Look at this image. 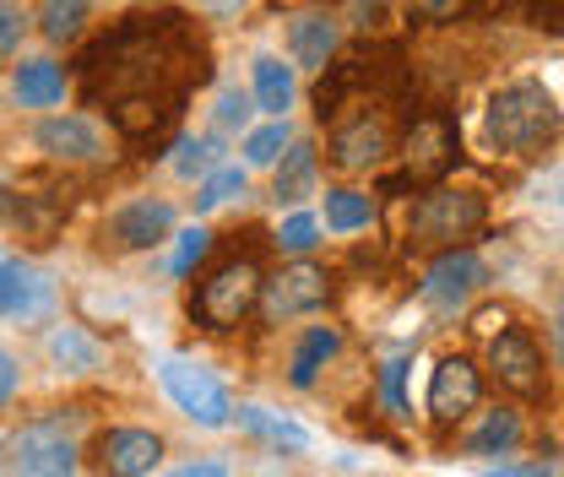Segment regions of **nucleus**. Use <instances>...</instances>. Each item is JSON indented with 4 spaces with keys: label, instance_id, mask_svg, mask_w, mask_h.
Instances as JSON below:
<instances>
[{
    "label": "nucleus",
    "instance_id": "20e7f679",
    "mask_svg": "<svg viewBox=\"0 0 564 477\" xmlns=\"http://www.w3.org/2000/svg\"><path fill=\"white\" fill-rule=\"evenodd\" d=\"M256 304H261V267H256L250 256H234V261H223V267L196 288L191 315H196L207 332H234Z\"/></svg>",
    "mask_w": 564,
    "mask_h": 477
},
{
    "label": "nucleus",
    "instance_id": "4c0bfd02",
    "mask_svg": "<svg viewBox=\"0 0 564 477\" xmlns=\"http://www.w3.org/2000/svg\"><path fill=\"white\" fill-rule=\"evenodd\" d=\"M484 477H554V467L549 462H532V467H494Z\"/></svg>",
    "mask_w": 564,
    "mask_h": 477
},
{
    "label": "nucleus",
    "instance_id": "e433bc0d",
    "mask_svg": "<svg viewBox=\"0 0 564 477\" xmlns=\"http://www.w3.org/2000/svg\"><path fill=\"white\" fill-rule=\"evenodd\" d=\"M17 391H22V364H17V353L0 347V408H11Z\"/></svg>",
    "mask_w": 564,
    "mask_h": 477
},
{
    "label": "nucleus",
    "instance_id": "ddd939ff",
    "mask_svg": "<svg viewBox=\"0 0 564 477\" xmlns=\"http://www.w3.org/2000/svg\"><path fill=\"white\" fill-rule=\"evenodd\" d=\"M332 299V277L310 261L288 267L282 277L261 282V304H267V321H293V315H315L321 304Z\"/></svg>",
    "mask_w": 564,
    "mask_h": 477
},
{
    "label": "nucleus",
    "instance_id": "c756f323",
    "mask_svg": "<svg viewBox=\"0 0 564 477\" xmlns=\"http://www.w3.org/2000/svg\"><path fill=\"white\" fill-rule=\"evenodd\" d=\"M278 245L288 256H310V250L321 245V217H315V212H293L278 228Z\"/></svg>",
    "mask_w": 564,
    "mask_h": 477
},
{
    "label": "nucleus",
    "instance_id": "f257e3e1",
    "mask_svg": "<svg viewBox=\"0 0 564 477\" xmlns=\"http://www.w3.org/2000/svg\"><path fill=\"white\" fill-rule=\"evenodd\" d=\"M82 82L120 137L163 141L185 115V98L207 82V44L180 11H131L93 44Z\"/></svg>",
    "mask_w": 564,
    "mask_h": 477
},
{
    "label": "nucleus",
    "instance_id": "0eeeda50",
    "mask_svg": "<svg viewBox=\"0 0 564 477\" xmlns=\"http://www.w3.org/2000/svg\"><path fill=\"white\" fill-rule=\"evenodd\" d=\"M489 369H494V380H499L510 397H521V402H538V397L549 391L543 347L532 342V332H521V326H499L489 337Z\"/></svg>",
    "mask_w": 564,
    "mask_h": 477
},
{
    "label": "nucleus",
    "instance_id": "393cba45",
    "mask_svg": "<svg viewBox=\"0 0 564 477\" xmlns=\"http://www.w3.org/2000/svg\"><path fill=\"white\" fill-rule=\"evenodd\" d=\"M369 223H375V202H369L364 191H352V185L326 191V228H332V234H358V228H369Z\"/></svg>",
    "mask_w": 564,
    "mask_h": 477
},
{
    "label": "nucleus",
    "instance_id": "cd10ccee",
    "mask_svg": "<svg viewBox=\"0 0 564 477\" xmlns=\"http://www.w3.org/2000/svg\"><path fill=\"white\" fill-rule=\"evenodd\" d=\"M234 196H245V169H234V163H217L207 180L196 185V212H212V206L234 202Z\"/></svg>",
    "mask_w": 564,
    "mask_h": 477
},
{
    "label": "nucleus",
    "instance_id": "f3484780",
    "mask_svg": "<svg viewBox=\"0 0 564 477\" xmlns=\"http://www.w3.org/2000/svg\"><path fill=\"white\" fill-rule=\"evenodd\" d=\"M50 304V282L33 272L28 261H0V321L39 315Z\"/></svg>",
    "mask_w": 564,
    "mask_h": 477
},
{
    "label": "nucleus",
    "instance_id": "7c9ffc66",
    "mask_svg": "<svg viewBox=\"0 0 564 477\" xmlns=\"http://www.w3.org/2000/svg\"><path fill=\"white\" fill-rule=\"evenodd\" d=\"M402 6H408V17H413V22L440 28V22H462L478 0H402Z\"/></svg>",
    "mask_w": 564,
    "mask_h": 477
},
{
    "label": "nucleus",
    "instance_id": "bb28decb",
    "mask_svg": "<svg viewBox=\"0 0 564 477\" xmlns=\"http://www.w3.org/2000/svg\"><path fill=\"white\" fill-rule=\"evenodd\" d=\"M217 152H223V147H217L212 137H185L180 147H174V174H180V180H196V174L207 180L212 169L223 163Z\"/></svg>",
    "mask_w": 564,
    "mask_h": 477
},
{
    "label": "nucleus",
    "instance_id": "dca6fc26",
    "mask_svg": "<svg viewBox=\"0 0 564 477\" xmlns=\"http://www.w3.org/2000/svg\"><path fill=\"white\" fill-rule=\"evenodd\" d=\"M337 44H343V33H337V22L326 11H310V17H299L288 28V50H293V61L304 71H326L337 61Z\"/></svg>",
    "mask_w": 564,
    "mask_h": 477
},
{
    "label": "nucleus",
    "instance_id": "412c9836",
    "mask_svg": "<svg viewBox=\"0 0 564 477\" xmlns=\"http://www.w3.org/2000/svg\"><path fill=\"white\" fill-rule=\"evenodd\" d=\"M310 185H315V147H310V141H288V152L278 158L272 196H278V202H304Z\"/></svg>",
    "mask_w": 564,
    "mask_h": 477
},
{
    "label": "nucleus",
    "instance_id": "6ab92c4d",
    "mask_svg": "<svg viewBox=\"0 0 564 477\" xmlns=\"http://www.w3.org/2000/svg\"><path fill=\"white\" fill-rule=\"evenodd\" d=\"M11 87H17L22 109H55L66 98V71L55 61H22L11 71Z\"/></svg>",
    "mask_w": 564,
    "mask_h": 477
},
{
    "label": "nucleus",
    "instance_id": "c9c22d12",
    "mask_svg": "<svg viewBox=\"0 0 564 477\" xmlns=\"http://www.w3.org/2000/svg\"><path fill=\"white\" fill-rule=\"evenodd\" d=\"M245 120H250V98L228 87V93L217 98V126H223V131H234V126H245Z\"/></svg>",
    "mask_w": 564,
    "mask_h": 477
},
{
    "label": "nucleus",
    "instance_id": "f704fd0d",
    "mask_svg": "<svg viewBox=\"0 0 564 477\" xmlns=\"http://www.w3.org/2000/svg\"><path fill=\"white\" fill-rule=\"evenodd\" d=\"M543 33H564V0H516Z\"/></svg>",
    "mask_w": 564,
    "mask_h": 477
},
{
    "label": "nucleus",
    "instance_id": "b1692460",
    "mask_svg": "<svg viewBox=\"0 0 564 477\" xmlns=\"http://www.w3.org/2000/svg\"><path fill=\"white\" fill-rule=\"evenodd\" d=\"M87 17H93V0H44L39 6V33L50 44H76L87 33Z\"/></svg>",
    "mask_w": 564,
    "mask_h": 477
},
{
    "label": "nucleus",
    "instance_id": "2f4dec72",
    "mask_svg": "<svg viewBox=\"0 0 564 477\" xmlns=\"http://www.w3.org/2000/svg\"><path fill=\"white\" fill-rule=\"evenodd\" d=\"M207 250H212V234H207V228H185V234H180V250H174V261H169V272H174V277H191V272H196V261H202Z\"/></svg>",
    "mask_w": 564,
    "mask_h": 477
},
{
    "label": "nucleus",
    "instance_id": "a19ab883",
    "mask_svg": "<svg viewBox=\"0 0 564 477\" xmlns=\"http://www.w3.org/2000/svg\"><path fill=\"white\" fill-rule=\"evenodd\" d=\"M560 353H564V293H560Z\"/></svg>",
    "mask_w": 564,
    "mask_h": 477
},
{
    "label": "nucleus",
    "instance_id": "423d86ee",
    "mask_svg": "<svg viewBox=\"0 0 564 477\" xmlns=\"http://www.w3.org/2000/svg\"><path fill=\"white\" fill-rule=\"evenodd\" d=\"M6 477H76V440L66 423L44 418L11 434L6 445Z\"/></svg>",
    "mask_w": 564,
    "mask_h": 477
},
{
    "label": "nucleus",
    "instance_id": "f03ea898",
    "mask_svg": "<svg viewBox=\"0 0 564 477\" xmlns=\"http://www.w3.org/2000/svg\"><path fill=\"white\" fill-rule=\"evenodd\" d=\"M560 126H564L560 98H554L543 82H532V76L505 82L489 98V141L499 152H510V158L543 152L549 141L560 137Z\"/></svg>",
    "mask_w": 564,
    "mask_h": 477
},
{
    "label": "nucleus",
    "instance_id": "9d476101",
    "mask_svg": "<svg viewBox=\"0 0 564 477\" xmlns=\"http://www.w3.org/2000/svg\"><path fill=\"white\" fill-rule=\"evenodd\" d=\"M386 152H391V120H386V109L358 104L352 120H337V131H332V163L337 169H348V174L375 169Z\"/></svg>",
    "mask_w": 564,
    "mask_h": 477
},
{
    "label": "nucleus",
    "instance_id": "1a4fd4ad",
    "mask_svg": "<svg viewBox=\"0 0 564 477\" xmlns=\"http://www.w3.org/2000/svg\"><path fill=\"white\" fill-rule=\"evenodd\" d=\"M158 462H163V440L152 429H137V423L104 429L93 440V467H98V477H147Z\"/></svg>",
    "mask_w": 564,
    "mask_h": 477
},
{
    "label": "nucleus",
    "instance_id": "473e14b6",
    "mask_svg": "<svg viewBox=\"0 0 564 477\" xmlns=\"http://www.w3.org/2000/svg\"><path fill=\"white\" fill-rule=\"evenodd\" d=\"M402 375H408V358H402V353H397V358H386V369H380V397H386L391 418H408V402H402Z\"/></svg>",
    "mask_w": 564,
    "mask_h": 477
},
{
    "label": "nucleus",
    "instance_id": "9b49d317",
    "mask_svg": "<svg viewBox=\"0 0 564 477\" xmlns=\"http://www.w3.org/2000/svg\"><path fill=\"white\" fill-rule=\"evenodd\" d=\"M478 397H484V380H478L473 358L451 353V358L434 364V375H429V418H434L440 429L462 423L467 412L478 408Z\"/></svg>",
    "mask_w": 564,
    "mask_h": 477
},
{
    "label": "nucleus",
    "instance_id": "4be33fe9",
    "mask_svg": "<svg viewBox=\"0 0 564 477\" xmlns=\"http://www.w3.org/2000/svg\"><path fill=\"white\" fill-rule=\"evenodd\" d=\"M234 418H239V429H245V434L267 440L272 451H310V434H304L299 423L278 418V412H267V408H234Z\"/></svg>",
    "mask_w": 564,
    "mask_h": 477
},
{
    "label": "nucleus",
    "instance_id": "c85d7f7f",
    "mask_svg": "<svg viewBox=\"0 0 564 477\" xmlns=\"http://www.w3.org/2000/svg\"><path fill=\"white\" fill-rule=\"evenodd\" d=\"M282 152H288V120H272V126H261V131L245 137V163L250 169H272Z\"/></svg>",
    "mask_w": 564,
    "mask_h": 477
},
{
    "label": "nucleus",
    "instance_id": "58836bf2",
    "mask_svg": "<svg viewBox=\"0 0 564 477\" xmlns=\"http://www.w3.org/2000/svg\"><path fill=\"white\" fill-rule=\"evenodd\" d=\"M169 477H228V467L223 462H191V467H174Z\"/></svg>",
    "mask_w": 564,
    "mask_h": 477
},
{
    "label": "nucleus",
    "instance_id": "a211bd4d",
    "mask_svg": "<svg viewBox=\"0 0 564 477\" xmlns=\"http://www.w3.org/2000/svg\"><path fill=\"white\" fill-rule=\"evenodd\" d=\"M337 353H343V332H337V326H310V332L299 337V347H293L288 380H293L299 391H310V386L321 380V369H326Z\"/></svg>",
    "mask_w": 564,
    "mask_h": 477
},
{
    "label": "nucleus",
    "instance_id": "a878e982",
    "mask_svg": "<svg viewBox=\"0 0 564 477\" xmlns=\"http://www.w3.org/2000/svg\"><path fill=\"white\" fill-rule=\"evenodd\" d=\"M50 353H55V364H66L76 375L98 369V342L87 337V332H76V326H61V332L50 337Z\"/></svg>",
    "mask_w": 564,
    "mask_h": 477
},
{
    "label": "nucleus",
    "instance_id": "ea45409f",
    "mask_svg": "<svg viewBox=\"0 0 564 477\" xmlns=\"http://www.w3.org/2000/svg\"><path fill=\"white\" fill-rule=\"evenodd\" d=\"M202 6H207V11H239L245 0H202Z\"/></svg>",
    "mask_w": 564,
    "mask_h": 477
},
{
    "label": "nucleus",
    "instance_id": "5701e85b",
    "mask_svg": "<svg viewBox=\"0 0 564 477\" xmlns=\"http://www.w3.org/2000/svg\"><path fill=\"white\" fill-rule=\"evenodd\" d=\"M516 440H521V412L494 408V412H484V423L467 434V456H505V451H516Z\"/></svg>",
    "mask_w": 564,
    "mask_h": 477
},
{
    "label": "nucleus",
    "instance_id": "f8f14e48",
    "mask_svg": "<svg viewBox=\"0 0 564 477\" xmlns=\"http://www.w3.org/2000/svg\"><path fill=\"white\" fill-rule=\"evenodd\" d=\"M169 234H174V206L158 202V196H137V202L115 206L104 223V239L115 250H158Z\"/></svg>",
    "mask_w": 564,
    "mask_h": 477
},
{
    "label": "nucleus",
    "instance_id": "72a5a7b5",
    "mask_svg": "<svg viewBox=\"0 0 564 477\" xmlns=\"http://www.w3.org/2000/svg\"><path fill=\"white\" fill-rule=\"evenodd\" d=\"M22 33H28V17H22V6L0 0V55H11V50L22 44Z\"/></svg>",
    "mask_w": 564,
    "mask_h": 477
},
{
    "label": "nucleus",
    "instance_id": "7ed1b4c3",
    "mask_svg": "<svg viewBox=\"0 0 564 477\" xmlns=\"http://www.w3.org/2000/svg\"><path fill=\"white\" fill-rule=\"evenodd\" d=\"M484 223H489V202L478 191L440 185V191H429L413 206V228L408 234H413V245H423V250H462Z\"/></svg>",
    "mask_w": 564,
    "mask_h": 477
},
{
    "label": "nucleus",
    "instance_id": "4468645a",
    "mask_svg": "<svg viewBox=\"0 0 564 477\" xmlns=\"http://www.w3.org/2000/svg\"><path fill=\"white\" fill-rule=\"evenodd\" d=\"M484 261L462 245V250H445L434 267H429V277H423V299L434 304V310H456V304H467L478 288H484Z\"/></svg>",
    "mask_w": 564,
    "mask_h": 477
},
{
    "label": "nucleus",
    "instance_id": "aec40b11",
    "mask_svg": "<svg viewBox=\"0 0 564 477\" xmlns=\"http://www.w3.org/2000/svg\"><path fill=\"white\" fill-rule=\"evenodd\" d=\"M293 93H299V82H293V66H282L278 55H256V104L282 120L288 109H293Z\"/></svg>",
    "mask_w": 564,
    "mask_h": 477
},
{
    "label": "nucleus",
    "instance_id": "2eb2a0df",
    "mask_svg": "<svg viewBox=\"0 0 564 477\" xmlns=\"http://www.w3.org/2000/svg\"><path fill=\"white\" fill-rule=\"evenodd\" d=\"M39 152L55 158V163H98L104 158V131L87 120V115H50L39 131Z\"/></svg>",
    "mask_w": 564,
    "mask_h": 477
},
{
    "label": "nucleus",
    "instance_id": "6e6552de",
    "mask_svg": "<svg viewBox=\"0 0 564 477\" xmlns=\"http://www.w3.org/2000/svg\"><path fill=\"white\" fill-rule=\"evenodd\" d=\"M456 152H462L456 120L451 115H423V120H413V131L402 137V174L413 185H440L451 174Z\"/></svg>",
    "mask_w": 564,
    "mask_h": 477
},
{
    "label": "nucleus",
    "instance_id": "39448f33",
    "mask_svg": "<svg viewBox=\"0 0 564 477\" xmlns=\"http://www.w3.org/2000/svg\"><path fill=\"white\" fill-rule=\"evenodd\" d=\"M158 380H163L169 402L185 412L191 423H202V429H228V423H234L228 386L212 375L207 364H191V358H163V364H158Z\"/></svg>",
    "mask_w": 564,
    "mask_h": 477
},
{
    "label": "nucleus",
    "instance_id": "79ce46f5",
    "mask_svg": "<svg viewBox=\"0 0 564 477\" xmlns=\"http://www.w3.org/2000/svg\"><path fill=\"white\" fill-rule=\"evenodd\" d=\"M560 196H564V191H560Z\"/></svg>",
    "mask_w": 564,
    "mask_h": 477
}]
</instances>
